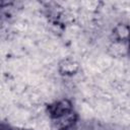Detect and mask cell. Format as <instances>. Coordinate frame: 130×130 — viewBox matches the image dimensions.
<instances>
[{
  "label": "cell",
  "mask_w": 130,
  "mask_h": 130,
  "mask_svg": "<svg viewBox=\"0 0 130 130\" xmlns=\"http://www.w3.org/2000/svg\"><path fill=\"white\" fill-rule=\"evenodd\" d=\"M22 130H32V129H22Z\"/></svg>",
  "instance_id": "5"
},
{
  "label": "cell",
  "mask_w": 130,
  "mask_h": 130,
  "mask_svg": "<svg viewBox=\"0 0 130 130\" xmlns=\"http://www.w3.org/2000/svg\"><path fill=\"white\" fill-rule=\"evenodd\" d=\"M128 51H129V53H130V42H129V47H128Z\"/></svg>",
  "instance_id": "4"
},
{
  "label": "cell",
  "mask_w": 130,
  "mask_h": 130,
  "mask_svg": "<svg viewBox=\"0 0 130 130\" xmlns=\"http://www.w3.org/2000/svg\"><path fill=\"white\" fill-rule=\"evenodd\" d=\"M114 40L121 43L130 42V24L126 22H118L112 30Z\"/></svg>",
  "instance_id": "3"
},
{
  "label": "cell",
  "mask_w": 130,
  "mask_h": 130,
  "mask_svg": "<svg viewBox=\"0 0 130 130\" xmlns=\"http://www.w3.org/2000/svg\"><path fill=\"white\" fill-rule=\"evenodd\" d=\"M79 71V63L70 57L63 58L58 63V72L65 77H72Z\"/></svg>",
  "instance_id": "2"
},
{
  "label": "cell",
  "mask_w": 130,
  "mask_h": 130,
  "mask_svg": "<svg viewBox=\"0 0 130 130\" xmlns=\"http://www.w3.org/2000/svg\"><path fill=\"white\" fill-rule=\"evenodd\" d=\"M71 111H73L72 102L69 99H65V98L55 101V102L49 104L47 107V112L52 120L59 118Z\"/></svg>",
  "instance_id": "1"
}]
</instances>
